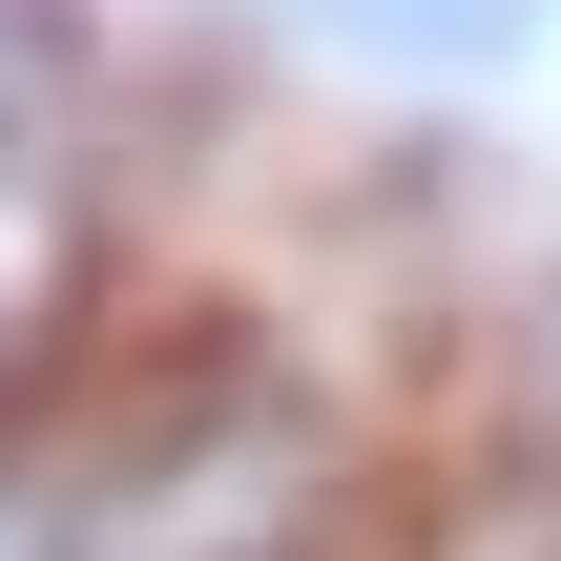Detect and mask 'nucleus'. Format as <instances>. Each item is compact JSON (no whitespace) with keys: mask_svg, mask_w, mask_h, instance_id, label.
<instances>
[{"mask_svg":"<svg viewBox=\"0 0 561 561\" xmlns=\"http://www.w3.org/2000/svg\"><path fill=\"white\" fill-rule=\"evenodd\" d=\"M104 520V416H0V561H83Z\"/></svg>","mask_w":561,"mask_h":561,"instance_id":"nucleus-1","label":"nucleus"}]
</instances>
